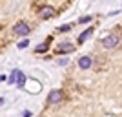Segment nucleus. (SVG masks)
<instances>
[{
  "label": "nucleus",
  "mask_w": 122,
  "mask_h": 117,
  "mask_svg": "<svg viewBox=\"0 0 122 117\" xmlns=\"http://www.w3.org/2000/svg\"><path fill=\"white\" fill-rule=\"evenodd\" d=\"M118 42H120V39H118V35H107L102 39V46L106 48V50H113V48H117L118 46Z\"/></svg>",
  "instance_id": "nucleus-1"
},
{
  "label": "nucleus",
  "mask_w": 122,
  "mask_h": 117,
  "mask_svg": "<svg viewBox=\"0 0 122 117\" xmlns=\"http://www.w3.org/2000/svg\"><path fill=\"white\" fill-rule=\"evenodd\" d=\"M13 29H15L16 35H27V33L31 31V29H29V24H27V22H16Z\"/></svg>",
  "instance_id": "nucleus-2"
},
{
  "label": "nucleus",
  "mask_w": 122,
  "mask_h": 117,
  "mask_svg": "<svg viewBox=\"0 0 122 117\" xmlns=\"http://www.w3.org/2000/svg\"><path fill=\"white\" fill-rule=\"evenodd\" d=\"M60 101H62V92L60 90L49 92V95H47V102H49V104H58Z\"/></svg>",
  "instance_id": "nucleus-3"
},
{
  "label": "nucleus",
  "mask_w": 122,
  "mask_h": 117,
  "mask_svg": "<svg viewBox=\"0 0 122 117\" xmlns=\"http://www.w3.org/2000/svg\"><path fill=\"white\" fill-rule=\"evenodd\" d=\"M56 15L55 7H51V6H42L40 7V17L42 18H53Z\"/></svg>",
  "instance_id": "nucleus-4"
},
{
  "label": "nucleus",
  "mask_w": 122,
  "mask_h": 117,
  "mask_svg": "<svg viewBox=\"0 0 122 117\" xmlns=\"http://www.w3.org/2000/svg\"><path fill=\"white\" fill-rule=\"evenodd\" d=\"M20 77H22V71L20 70H13V71H11V75L7 77V82H9V84H18Z\"/></svg>",
  "instance_id": "nucleus-5"
},
{
  "label": "nucleus",
  "mask_w": 122,
  "mask_h": 117,
  "mask_svg": "<svg viewBox=\"0 0 122 117\" xmlns=\"http://www.w3.org/2000/svg\"><path fill=\"white\" fill-rule=\"evenodd\" d=\"M56 53H71L73 51V44L71 42H62L60 46H56Z\"/></svg>",
  "instance_id": "nucleus-6"
},
{
  "label": "nucleus",
  "mask_w": 122,
  "mask_h": 117,
  "mask_svg": "<svg viewBox=\"0 0 122 117\" xmlns=\"http://www.w3.org/2000/svg\"><path fill=\"white\" fill-rule=\"evenodd\" d=\"M78 66H80L82 70H87V68L91 66V57H87V55L80 57V59H78Z\"/></svg>",
  "instance_id": "nucleus-7"
},
{
  "label": "nucleus",
  "mask_w": 122,
  "mask_h": 117,
  "mask_svg": "<svg viewBox=\"0 0 122 117\" xmlns=\"http://www.w3.org/2000/svg\"><path fill=\"white\" fill-rule=\"evenodd\" d=\"M91 37V29H86L84 33H80V37H78V42H84L86 39H89Z\"/></svg>",
  "instance_id": "nucleus-8"
},
{
  "label": "nucleus",
  "mask_w": 122,
  "mask_h": 117,
  "mask_svg": "<svg viewBox=\"0 0 122 117\" xmlns=\"http://www.w3.org/2000/svg\"><path fill=\"white\" fill-rule=\"evenodd\" d=\"M58 31H60V33H67V31H71V24H64V26H60V28H58Z\"/></svg>",
  "instance_id": "nucleus-9"
},
{
  "label": "nucleus",
  "mask_w": 122,
  "mask_h": 117,
  "mask_svg": "<svg viewBox=\"0 0 122 117\" xmlns=\"http://www.w3.org/2000/svg\"><path fill=\"white\" fill-rule=\"evenodd\" d=\"M27 46H29V40H27V39H24V40L18 42V50H25Z\"/></svg>",
  "instance_id": "nucleus-10"
},
{
  "label": "nucleus",
  "mask_w": 122,
  "mask_h": 117,
  "mask_svg": "<svg viewBox=\"0 0 122 117\" xmlns=\"http://www.w3.org/2000/svg\"><path fill=\"white\" fill-rule=\"evenodd\" d=\"M36 53H44V51H47V44H40V46H36Z\"/></svg>",
  "instance_id": "nucleus-11"
},
{
  "label": "nucleus",
  "mask_w": 122,
  "mask_h": 117,
  "mask_svg": "<svg viewBox=\"0 0 122 117\" xmlns=\"http://www.w3.org/2000/svg\"><path fill=\"white\" fill-rule=\"evenodd\" d=\"M24 84H25V75L22 73V77H20V81H18V84H16V86H18V88H24Z\"/></svg>",
  "instance_id": "nucleus-12"
},
{
  "label": "nucleus",
  "mask_w": 122,
  "mask_h": 117,
  "mask_svg": "<svg viewBox=\"0 0 122 117\" xmlns=\"http://www.w3.org/2000/svg\"><path fill=\"white\" fill-rule=\"evenodd\" d=\"M89 20H91V17H82L78 22H80V24H84V22H89Z\"/></svg>",
  "instance_id": "nucleus-13"
},
{
  "label": "nucleus",
  "mask_w": 122,
  "mask_h": 117,
  "mask_svg": "<svg viewBox=\"0 0 122 117\" xmlns=\"http://www.w3.org/2000/svg\"><path fill=\"white\" fill-rule=\"evenodd\" d=\"M58 64H60V66H66V64H67V59H62V61H58Z\"/></svg>",
  "instance_id": "nucleus-14"
},
{
  "label": "nucleus",
  "mask_w": 122,
  "mask_h": 117,
  "mask_svg": "<svg viewBox=\"0 0 122 117\" xmlns=\"http://www.w3.org/2000/svg\"><path fill=\"white\" fill-rule=\"evenodd\" d=\"M22 117H31V112H27V110H25V112L22 113Z\"/></svg>",
  "instance_id": "nucleus-15"
},
{
  "label": "nucleus",
  "mask_w": 122,
  "mask_h": 117,
  "mask_svg": "<svg viewBox=\"0 0 122 117\" xmlns=\"http://www.w3.org/2000/svg\"><path fill=\"white\" fill-rule=\"evenodd\" d=\"M4 102H5V101H4V97H0V106H2V104H4Z\"/></svg>",
  "instance_id": "nucleus-16"
}]
</instances>
